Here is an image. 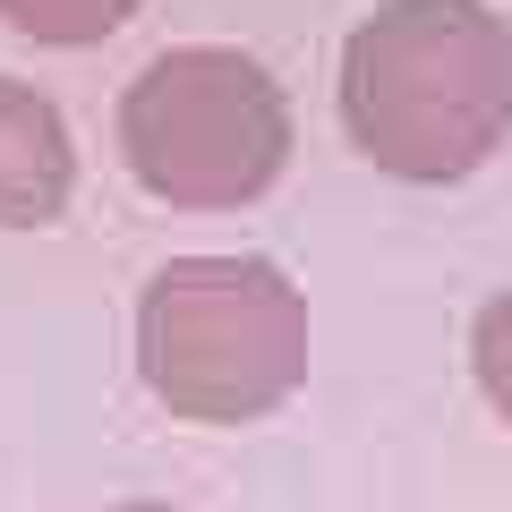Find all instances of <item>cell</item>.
Instances as JSON below:
<instances>
[{"label":"cell","mask_w":512,"mask_h":512,"mask_svg":"<svg viewBox=\"0 0 512 512\" xmlns=\"http://www.w3.org/2000/svg\"><path fill=\"white\" fill-rule=\"evenodd\" d=\"M342 128L402 180H461L512 128V35L478 0H393L342 52Z\"/></svg>","instance_id":"6da1fadb"},{"label":"cell","mask_w":512,"mask_h":512,"mask_svg":"<svg viewBox=\"0 0 512 512\" xmlns=\"http://www.w3.org/2000/svg\"><path fill=\"white\" fill-rule=\"evenodd\" d=\"M137 376L171 419H265L308 376V308L265 256H180L137 299Z\"/></svg>","instance_id":"7a4b0ae2"},{"label":"cell","mask_w":512,"mask_h":512,"mask_svg":"<svg viewBox=\"0 0 512 512\" xmlns=\"http://www.w3.org/2000/svg\"><path fill=\"white\" fill-rule=\"evenodd\" d=\"M282 154H291V111L248 52L180 43V52H154L120 94V163L163 205L188 214L248 205L274 188Z\"/></svg>","instance_id":"3957f363"},{"label":"cell","mask_w":512,"mask_h":512,"mask_svg":"<svg viewBox=\"0 0 512 512\" xmlns=\"http://www.w3.org/2000/svg\"><path fill=\"white\" fill-rule=\"evenodd\" d=\"M77 197V137L60 103L26 77H0V231L60 222Z\"/></svg>","instance_id":"277c9868"},{"label":"cell","mask_w":512,"mask_h":512,"mask_svg":"<svg viewBox=\"0 0 512 512\" xmlns=\"http://www.w3.org/2000/svg\"><path fill=\"white\" fill-rule=\"evenodd\" d=\"M146 0H0V26L26 43H52V52H86V43L120 35Z\"/></svg>","instance_id":"5b68a950"},{"label":"cell","mask_w":512,"mask_h":512,"mask_svg":"<svg viewBox=\"0 0 512 512\" xmlns=\"http://www.w3.org/2000/svg\"><path fill=\"white\" fill-rule=\"evenodd\" d=\"M478 376H487V393L512 410V299H495L487 325H478Z\"/></svg>","instance_id":"8992f818"},{"label":"cell","mask_w":512,"mask_h":512,"mask_svg":"<svg viewBox=\"0 0 512 512\" xmlns=\"http://www.w3.org/2000/svg\"><path fill=\"white\" fill-rule=\"evenodd\" d=\"M120 512H180V504H120Z\"/></svg>","instance_id":"52a82bcc"}]
</instances>
